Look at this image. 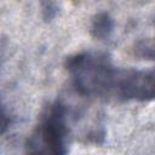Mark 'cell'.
I'll use <instances>...</instances> for the list:
<instances>
[{
    "label": "cell",
    "mask_w": 155,
    "mask_h": 155,
    "mask_svg": "<svg viewBox=\"0 0 155 155\" xmlns=\"http://www.w3.org/2000/svg\"><path fill=\"white\" fill-rule=\"evenodd\" d=\"M41 10H42V16L46 21L52 19L57 12H58V6L53 0H42L41 2Z\"/></svg>",
    "instance_id": "277c9868"
},
{
    "label": "cell",
    "mask_w": 155,
    "mask_h": 155,
    "mask_svg": "<svg viewBox=\"0 0 155 155\" xmlns=\"http://www.w3.org/2000/svg\"><path fill=\"white\" fill-rule=\"evenodd\" d=\"M68 138L67 109L61 103L51 104L30 138L29 145L35 147L34 151L64 154Z\"/></svg>",
    "instance_id": "6da1fadb"
},
{
    "label": "cell",
    "mask_w": 155,
    "mask_h": 155,
    "mask_svg": "<svg viewBox=\"0 0 155 155\" xmlns=\"http://www.w3.org/2000/svg\"><path fill=\"white\" fill-rule=\"evenodd\" d=\"M91 34L98 40L107 39L114 30V19L107 12L96 15L91 23Z\"/></svg>",
    "instance_id": "7a4b0ae2"
},
{
    "label": "cell",
    "mask_w": 155,
    "mask_h": 155,
    "mask_svg": "<svg viewBox=\"0 0 155 155\" xmlns=\"http://www.w3.org/2000/svg\"><path fill=\"white\" fill-rule=\"evenodd\" d=\"M134 51L139 57L145 59H155V36L138 41L134 46Z\"/></svg>",
    "instance_id": "3957f363"
}]
</instances>
